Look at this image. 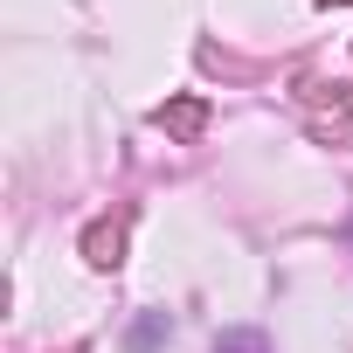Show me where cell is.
I'll list each match as a JSON object with an SVG mask.
<instances>
[{"label":"cell","instance_id":"2","mask_svg":"<svg viewBox=\"0 0 353 353\" xmlns=\"http://www.w3.org/2000/svg\"><path fill=\"white\" fill-rule=\"evenodd\" d=\"M90 263H118V229H111V236H104V229L90 236Z\"/></svg>","mask_w":353,"mask_h":353},{"label":"cell","instance_id":"1","mask_svg":"<svg viewBox=\"0 0 353 353\" xmlns=\"http://www.w3.org/2000/svg\"><path fill=\"white\" fill-rule=\"evenodd\" d=\"M159 125H173V132H194V125H201V104H173V111H159Z\"/></svg>","mask_w":353,"mask_h":353}]
</instances>
